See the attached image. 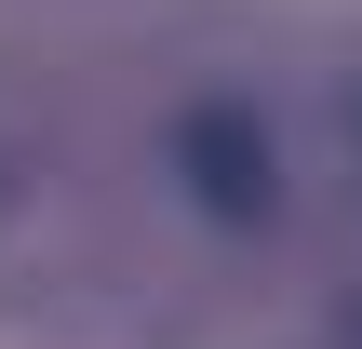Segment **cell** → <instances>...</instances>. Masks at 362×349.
I'll use <instances>...</instances> for the list:
<instances>
[{
  "label": "cell",
  "mask_w": 362,
  "mask_h": 349,
  "mask_svg": "<svg viewBox=\"0 0 362 349\" xmlns=\"http://www.w3.org/2000/svg\"><path fill=\"white\" fill-rule=\"evenodd\" d=\"M175 175H188V202H202L215 229H269V215H282V148H269V121H255L242 94H202V108L175 121Z\"/></svg>",
  "instance_id": "obj_1"
},
{
  "label": "cell",
  "mask_w": 362,
  "mask_h": 349,
  "mask_svg": "<svg viewBox=\"0 0 362 349\" xmlns=\"http://www.w3.org/2000/svg\"><path fill=\"white\" fill-rule=\"evenodd\" d=\"M336 349H362V282H349V296H336Z\"/></svg>",
  "instance_id": "obj_2"
},
{
  "label": "cell",
  "mask_w": 362,
  "mask_h": 349,
  "mask_svg": "<svg viewBox=\"0 0 362 349\" xmlns=\"http://www.w3.org/2000/svg\"><path fill=\"white\" fill-rule=\"evenodd\" d=\"M349 148H362V94H349Z\"/></svg>",
  "instance_id": "obj_3"
}]
</instances>
